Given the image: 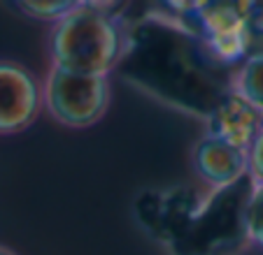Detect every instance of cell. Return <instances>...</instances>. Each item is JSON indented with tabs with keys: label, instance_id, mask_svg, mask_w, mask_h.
<instances>
[{
	"label": "cell",
	"instance_id": "cell-1",
	"mask_svg": "<svg viewBox=\"0 0 263 255\" xmlns=\"http://www.w3.org/2000/svg\"><path fill=\"white\" fill-rule=\"evenodd\" d=\"M161 7L128 19L126 49L112 77L144 98L205 123L233 93L235 70L219 63L165 3Z\"/></svg>",
	"mask_w": 263,
	"mask_h": 255
},
{
	"label": "cell",
	"instance_id": "cell-2",
	"mask_svg": "<svg viewBox=\"0 0 263 255\" xmlns=\"http://www.w3.org/2000/svg\"><path fill=\"white\" fill-rule=\"evenodd\" d=\"M128 16L107 3H82L61 24L49 26V68L112 77L126 49Z\"/></svg>",
	"mask_w": 263,
	"mask_h": 255
},
{
	"label": "cell",
	"instance_id": "cell-3",
	"mask_svg": "<svg viewBox=\"0 0 263 255\" xmlns=\"http://www.w3.org/2000/svg\"><path fill=\"white\" fill-rule=\"evenodd\" d=\"M252 193V177L219 190H208L184 237L170 248V255H240L249 246L247 209Z\"/></svg>",
	"mask_w": 263,
	"mask_h": 255
},
{
	"label": "cell",
	"instance_id": "cell-4",
	"mask_svg": "<svg viewBox=\"0 0 263 255\" xmlns=\"http://www.w3.org/2000/svg\"><path fill=\"white\" fill-rule=\"evenodd\" d=\"M165 7L189 26L205 42L210 54L226 68L238 70L252 56V35L247 24L249 0L165 3Z\"/></svg>",
	"mask_w": 263,
	"mask_h": 255
},
{
	"label": "cell",
	"instance_id": "cell-5",
	"mask_svg": "<svg viewBox=\"0 0 263 255\" xmlns=\"http://www.w3.org/2000/svg\"><path fill=\"white\" fill-rule=\"evenodd\" d=\"M109 102L112 77L49 68L42 79V109L70 130H86L100 123Z\"/></svg>",
	"mask_w": 263,
	"mask_h": 255
},
{
	"label": "cell",
	"instance_id": "cell-6",
	"mask_svg": "<svg viewBox=\"0 0 263 255\" xmlns=\"http://www.w3.org/2000/svg\"><path fill=\"white\" fill-rule=\"evenodd\" d=\"M203 197L205 195L186 183L144 188L133 200V218L149 239L170 250L191 225Z\"/></svg>",
	"mask_w": 263,
	"mask_h": 255
},
{
	"label": "cell",
	"instance_id": "cell-7",
	"mask_svg": "<svg viewBox=\"0 0 263 255\" xmlns=\"http://www.w3.org/2000/svg\"><path fill=\"white\" fill-rule=\"evenodd\" d=\"M42 114V79L12 58H0V137L28 130Z\"/></svg>",
	"mask_w": 263,
	"mask_h": 255
},
{
	"label": "cell",
	"instance_id": "cell-8",
	"mask_svg": "<svg viewBox=\"0 0 263 255\" xmlns=\"http://www.w3.org/2000/svg\"><path fill=\"white\" fill-rule=\"evenodd\" d=\"M191 167L208 190H219L249 177V153L203 135L191 148Z\"/></svg>",
	"mask_w": 263,
	"mask_h": 255
},
{
	"label": "cell",
	"instance_id": "cell-9",
	"mask_svg": "<svg viewBox=\"0 0 263 255\" xmlns=\"http://www.w3.org/2000/svg\"><path fill=\"white\" fill-rule=\"evenodd\" d=\"M261 130L263 114L235 91L226 95L205 121V135L221 139L245 153H249Z\"/></svg>",
	"mask_w": 263,
	"mask_h": 255
},
{
	"label": "cell",
	"instance_id": "cell-10",
	"mask_svg": "<svg viewBox=\"0 0 263 255\" xmlns=\"http://www.w3.org/2000/svg\"><path fill=\"white\" fill-rule=\"evenodd\" d=\"M233 91L263 114V56H249L235 70Z\"/></svg>",
	"mask_w": 263,
	"mask_h": 255
},
{
	"label": "cell",
	"instance_id": "cell-11",
	"mask_svg": "<svg viewBox=\"0 0 263 255\" xmlns=\"http://www.w3.org/2000/svg\"><path fill=\"white\" fill-rule=\"evenodd\" d=\"M82 5V0H21V3H12V7H16V12L33 21H42V24L56 26L70 16L77 7Z\"/></svg>",
	"mask_w": 263,
	"mask_h": 255
},
{
	"label": "cell",
	"instance_id": "cell-12",
	"mask_svg": "<svg viewBox=\"0 0 263 255\" xmlns=\"http://www.w3.org/2000/svg\"><path fill=\"white\" fill-rule=\"evenodd\" d=\"M247 230L249 246L263 250V183H254V193L247 209Z\"/></svg>",
	"mask_w": 263,
	"mask_h": 255
},
{
	"label": "cell",
	"instance_id": "cell-13",
	"mask_svg": "<svg viewBox=\"0 0 263 255\" xmlns=\"http://www.w3.org/2000/svg\"><path fill=\"white\" fill-rule=\"evenodd\" d=\"M249 177L254 179V183H263V130L249 148Z\"/></svg>",
	"mask_w": 263,
	"mask_h": 255
},
{
	"label": "cell",
	"instance_id": "cell-14",
	"mask_svg": "<svg viewBox=\"0 0 263 255\" xmlns=\"http://www.w3.org/2000/svg\"><path fill=\"white\" fill-rule=\"evenodd\" d=\"M0 255H19V253H14L10 246H3V244H0Z\"/></svg>",
	"mask_w": 263,
	"mask_h": 255
}]
</instances>
